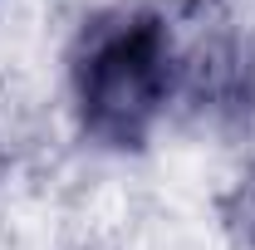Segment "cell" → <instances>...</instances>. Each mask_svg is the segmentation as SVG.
I'll list each match as a JSON object with an SVG mask.
<instances>
[{
	"mask_svg": "<svg viewBox=\"0 0 255 250\" xmlns=\"http://www.w3.org/2000/svg\"><path fill=\"white\" fill-rule=\"evenodd\" d=\"M74 108L84 132L132 152L152 137L177 89V49L162 10H113L84 25L74 49Z\"/></svg>",
	"mask_w": 255,
	"mask_h": 250,
	"instance_id": "obj_1",
	"label": "cell"
},
{
	"mask_svg": "<svg viewBox=\"0 0 255 250\" xmlns=\"http://www.w3.org/2000/svg\"><path fill=\"white\" fill-rule=\"evenodd\" d=\"M231 221L241 226L246 246H255V182H251V187H241V196H236V211H231Z\"/></svg>",
	"mask_w": 255,
	"mask_h": 250,
	"instance_id": "obj_2",
	"label": "cell"
}]
</instances>
